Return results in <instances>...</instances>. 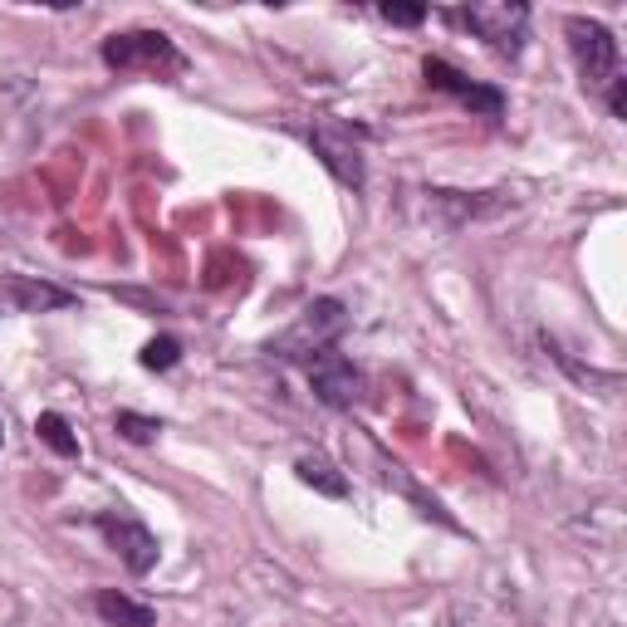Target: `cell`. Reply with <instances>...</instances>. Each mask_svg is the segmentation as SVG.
I'll return each mask as SVG.
<instances>
[{
  "label": "cell",
  "instance_id": "obj_1",
  "mask_svg": "<svg viewBox=\"0 0 627 627\" xmlns=\"http://www.w3.org/2000/svg\"><path fill=\"white\" fill-rule=\"evenodd\" d=\"M343 329H349V309H343V299L323 295L314 299V305L299 309V319L289 323L285 333H275V339L265 343L270 358L280 363H314L319 353H329L333 343L343 339Z\"/></svg>",
  "mask_w": 627,
  "mask_h": 627
},
{
  "label": "cell",
  "instance_id": "obj_2",
  "mask_svg": "<svg viewBox=\"0 0 627 627\" xmlns=\"http://www.w3.org/2000/svg\"><path fill=\"white\" fill-rule=\"evenodd\" d=\"M563 35H569V49L573 59H579V75H583V89H608L613 79H618V35H613L603 20H589V15H569V25H563Z\"/></svg>",
  "mask_w": 627,
  "mask_h": 627
},
{
  "label": "cell",
  "instance_id": "obj_3",
  "mask_svg": "<svg viewBox=\"0 0 627 627\" xmlns=\"http://www.w3.org/2000/svg\"><path fill=\"white\" fill-rule=\"evenodd\" d=\"M103 65L109 69H172L182 75L186 59L162 30H123V35H109L103 39Z\"/></svg>",
  "mask_w": 627,
  "mask_h": 627
},
{
  "label": "cell",
  "instance_id": "obj_4",
  "mask_svg": "<svg viewBox=\"0 0 627 627\" xmlns=\"http://www.w3.org/2000/svg\"><path fill=\"white\" fill-rule=\"evenodd\" d=\"M461 20L495 49L500 59H515L525 49V30H529V10L520 0H476L461 10Z\"/></svg>",
  "mask_w": 627,
  "mask_h": 627
},
{
  "label": "cell",
  "instance_id": "obj_5",
  "mask_svg": "<svg viewBox=\"0 0 627 627\" xmlns=\"http://www.w3.org/2000/svg\"><path fill=\"white\" fill-rule=\"evenodd\" d=\"M309 142H314V157H319V162L333 172V182L353 186V192L368 182V162H363V148H358V138H353V128H349L343 118H329V113H323V118H314Z\"/></svg>",
  "mask_w": 627,
  "mask_h": 627
},
{
  "label": "cell",
  "instance_id": "obj_6",
  "mask_svg": "<svg viewBox=\"0 0 627 627\" xmlns=\"http://www.w3.org/2000/svg\"><path fill=\"white\" fill-rule=\"evenodd\" d=\"M309 388L319 397L323 407H333V412H349L353 402L363 397V373L353 368L343 353H319V358L309 363Z\"/></svg>",
  "mask_w": 627,
  "mask_h": 627
},
{
  "label": "cell",
  "instance_id": "obj_7",
  "mask_svg": "<svg viewBox=\"0 0 627 627\" xmlns=\"http://www.w3.org/2000/svg\"><path fill=\"white\" fill-rule=\"evenodd\" d=\"M99 529H103V539L113 545V554H118L123 563H128V573H152L157 569V535L148 525H138V520H128V515H99Z\"/></svg>",
  "mask_w": 627,
  "mask_h": 627
},
{
  "label": "cell",
  "instance_id": "obj_8",
  "mask_svg": "<svg viewBox=\"0 0 627 627\" xmlns=\"http://www.w3.org/2000/svg\"><path fill=\"white\" fill-rule=\"evenodd\" d=\"M75 295L59 285H45V280H30V275H10L0 280V309L10 314H49V309H69Z\"/></svg>",
  "mask_w": 627,
  "mask_h": 627
},
{
  "label": "cell",
  "instance_id": "obj_9",
  "mask_svg": "<svg viewBox=\"0 0 627 627\" xmlns=\"http://www.w3.org/2000/svg\"><path fill=\"white\" fill-rule=\"evenodd\" d=\"M93 608H99V618L109 627H157V613L148 603H133L128 593H118V589H99L93 593Z\"/></svg>",
  "mask_w": 627,
  "mask_h": 627
},
{
  "label": "cell",
  "instance_id": "obj_10",
  "mask_svg": "<svg viewBox=\"0 0 627 627\" xmlns=\"http://www.w3.org/2000/svg\"><path fill=\"white\" fill-rule=\"evenodd\" d=\"M295 470H299V480H305V486L319 490V495H329V500L349 495V480H343V470L333 466L329 456H299Z\"/></svg>",
  "mask_w": 627,
  "mask_h": 627
},
{
  "label": "cell",
  "instance_id": "obj_11",
  "mask_svg": "<svg viewBox=\"0 0 627 627\" xmlns=\"http://www.w3.org/2000/svg\"><path fill=\"white\" fill-rule=\"evenodd\" d=\"M35 432H39V442H45L55 456H79L75 426H69L59 412H39V417H35Z\"/></svg>",
  "mask_w": 627,
  "mask_h": 627
},
{
  "label": "cell",
  "instance_id": "obj_12",
  "mask_svg": "<svg viewBox=\"0 0 627 627\" xmlns=\"http://www.w3.org/2000/svg\"><path fill=\"white\" fill-rule=\"evenodd\" d=\"M113 432H118L123 442H133V446H148V442H157L162 422H157V417H138V412H118L113 417Z\"/></svg>",
  "mask_w": 627,
  "mask_h": 627
},
{
  "label": "cell",
  "instance_id": "obj_13",
  "mask_svg": "<svg viewBox=\"0 0 627 627\" xmlns=\"http://www.w3.org/2000/svg\"><path fill=\"white\" fill-rule=\"evenodd\" d=\"M182 363V339H172V333H157V339L142 349V368L148 373H167Z\"/></svg>",
  "mask_w": 627,
  "mask_h": 627
},
{
  "label": "cell",
  "instance_id": "obj_14",
  "mask_svg": "<svg viewBox=\"0 0 627 627\" xmlns=\"http://www.w3.org/2000/svg\"><path fill=\"white\" fill-rule=\"evenodd\" d=\"M422 79L432 83V89H442V93H456V99H466V93H470V79L461 75V69L446 65V59H426V65H422Z\"/></svg>",
  "mask_w": 627,
  "mask_h": 627
},
{
  "label": "cell",
  "instance_id": "obj_15",
  "mask_svg": "<svg viewBox=\"0 0 627 627\" xmlns=\"http://www.w3.org/2000/svg\"><path fill=\"white\" fill-rule=\"evenodd\" d=\"M383 20H388V25H422L426 20V5H383Z\"/></svg>",
  "mask_w": 627,
  "mask_h": 627
},
{
  "label": "cell",
  "instance_id": "obj_16",
  "mask_svg": "<svg viewBox=\"0 0 627 627\" xmlns=\"http://www.w3.org/2000/svg\"><path fill=\"white\" fill-rule=\"evenodd\" d=\"M608 113L613 118H627V79L623 75L608 83Z\"/></svg>",
  "mask_w": 627,
  "mask_h": 627
},
{
  "label": "cell",
  "instance_id": "obj_17",
  "mask_svg": "<svg viewBox=\"0 0 627 627\" xmlns=\"http://www.w3.org/2000/svg\"><path fill=\"white\" fill-rule=\"evenodd\" d=\"M0 442H5V426H0Z\"/></svg>",
  "mask_w": 627,
  "mask_h": 627
}]
</instances>
